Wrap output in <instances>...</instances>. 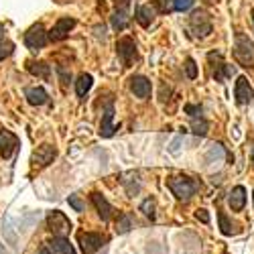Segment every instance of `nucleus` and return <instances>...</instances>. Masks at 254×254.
Wrapping results in <instances>:
<instances>
[{
  "label": "nucleus",
  "instance_id": "4c0bfd02",
  "mask_svg": "<svg viewBox=\"0 0 254 254\" xmlns=\"http://www.w3.org/2000/svg\"><path fill=\"white\" fill-rule=\"evenodd\" d=\"M4 33H6V29H4V25H0V39H4Z\"/></svg>",
  "mask_w": 254,
  "mask_h": 254
},
{
  "label": "nucleus",
  "instance_id": "2eb2a0df",
  "mask_svg": "<svg viewBox=\"0 0 254 254\" xmlns=\"http://www.w3.org/2000/svg\"><path fill=\"white\" fill-rule=\"evenodd\" d=\"M90 197H92V203H94V205H96V209H98L100 218H102L104 222H108V220L112 218V211H114V209H112V205L108 203V199H106L102 193H98V191H94Z\"/></svg>",
  "mask_w": 254,
  "mask_h": 254
},
{
  "label": "nucleus",
  "instance_id": "f3484780",
  "mask_svg": "<svg viewBox=\"0 0 254 254\" xmlns=\"http://www.w3.org/2000/svg\"><path fill=\"white\" fill-rule=\"evenodd\" d=\"M134 18H136V23L140 27H151V23L155 20V8L153 6H146V4H140L134 10Z\"/></svg>",
  "mask_w": 254,
  "mask_h": 254
},
{
  "label": "nucleus",
  "instance_id": "2f4dec72",
  "mask_svg": "<svg viewBox=\"0 0 254 254\" xmlns=\"http://www.w3.org/2000/svg\"><path fill=\"white\" fill-rule=\"evenodd\" d=\"M67 203H69L75 211H83V203H81V199H79L77 195H69V197H67Z\"/></svg>",
  "mask_w": 254,
  "mask_h": 254
},
{
  "label": "nucleus",
  "instance_id": "423d86ee",
  "mask_svg": "<svg viewBox=\"0 0 254 254\" xmlns=\"http://www.w3.org/2000/svg\"><path fill=\"white\" fill-rule=\"evenodd\" d=\"M47 228L53 232V236H63L71 228V222L67 220V216L63 214V211L53 209V211H49V216H47Z\"/></svg>",
  "mask_w": 254,
  "mask_h": 254
},
{
  "label": "nucleus",
  "instance_id": "f03ea898",
  "mask_svg": "<svg viewBox=\"0 0 254 254\" xmlns=\"http://www.w3.org/2000/svg\"><path fill=\"white\" fill-rule=\"evenodd\" d=\"M189 31L195 39H205L214 31V25H211V18L205 10H193L191 16H189Z\"/></svg>",
  "mask_w": 254,
  "mask_h": 254
},
{
  "label": "nucleus",
  "instance_id": "cd10ccee",
  "mask_svg": "<svg viewBox=\"0 0 254 254\" xmlns=\"http://www.w3.org/2000/svg\"><path fill=\"white\" fill-rule=\"evenodd\" d=\"M12 51H14V45L10 43V41H8L6 37H4V39H0V61L6 59V57H10Z\"/></svg>",
  "mask_w": 254,
  "mask_h": 254
},
{
  "label": "nucleus",
  "instance_id": "473e14b6",
  "mask_svg": "<svg viewBox=\"0 0 254 254\" xmlns=\"http://www.w3.org/2000/svg\"><path fill=\"white\" fill-rule=\"evenodd\" d=\"M197 220H201L203 224L209 222V214H207V209H197Z\"/></svg>",
  "mask_w": 254,
  "mask_h": 254
},
{
  "label": "nucleus",
  "instance_id": "aec40b11",
  "mask_svg": "<svg viewBox=\"0 0 254 254\" xmlns=\"http://www.w3.org/2000/svg\"><path fill=\"white\" fill-rule=\"evenodd\" d=\"M27 69H29L33 75L41 77V79H49V77H51V67L47 65L45 61H29V63H27Z\"/></svg>",
  "mask_w": 254,
  "mask_h": 254
},
{
  "label": "nucleus",
  "instance_id": "1a4fd4ad",
  "mask_svg": "<svg viewBox=\"0 0 254 254\" xmlns=\"http://www.w3.org/2000/svg\"><path fill=\"white\" fill-rule=\"evenodd\" d=\"M55 157H57V149L53 144H41V146H37V151H33L31 161L37 167H47L53 163Z\"/></svg>",
  "mask_w": 254,
  "mask_h": 254
},
{
  "label": "nucleus",
  "instance_id": "ea45409f",
  "mask_svg": "<svg viewBox=\"0 0 254 254\" xmlns=\"http://www.w3.org/2000/svg\"><path fill=\"white\" fill-rule=\"evenodd\" d=\"M250 14H252V23H254V8H252V10H250Z\"/></svg>",
  "mask_w": 254,
  "mask_h": 254
},
{
  "label": "nucleus",
  "instance_id": "72a5a7b5",
  "mask_svg": "<svg viewBox=\"0 0 254 254\" xmlns=\"http://www.w3.org/2000/svg\"><path fill=\"white\" fill-rule=\"evenodd\" d=\"M181 140H183L181 136H177V138L173 140V144H171V153H177V151H179V144H181Z\"/></svg>",
  "mask_w": 254,
  "mask_h": 254
},
{
  "label": "nucleus",
  "instance_id": "20e7f679",
  "mask_svg": "<svg viewBox=\"0 0 254 254\" xmlns=\"http://www.w3.org/2000/svg\"><path fill=\"white\" fill-rule=\"evenodd\" d=\"M116 53H118V57H120V61H122V65H124V67H130L132 63L136 61V57H138L134 39H132V37H122V39H118Z\"/></svg>",
  "mask_w": 254,
  "mask_h": 254
},
{
  "label": "nucleus",
  "instance_id": "0eeeda50",
  "mask_svg": "<svg viewBox=\"0 0 254 254\" xmlns=\"http://www.w3.org/2000/svg\"><path fill=\"white\" fill-rule=\"evenodd\" d=\"M106 244V236L96 234V232H81L79 234V246L83 254H96Z\"/></svg>",
  "mask_w": 254,
  "mask_h": 254
},
{
  "label": "nucleus",
  "instance_id": "e433bc0d",
  "mask_svg": "<svg viewBox=\"0 0 254 254\" xmlns=\"http://www.w3.org/2000/svg\"><path fill=\"white\" fill-rule=\"evenodd\" d=\"M39 254H51V250H49L47 246H43V248H41V250H39Z\"/></svg>",
  "mask_w": 254,
  "mask_h": 254
},
{
  "label": "nucleus",
  "instance_id": "bb28decb",
  "mask_svg": "<svg viewBox=\"0 0 254 254\" xmlns=\"http://www.w3.org/2000/svg\"><path fill=\"white\" fill-rule=\"evenodd\" d=\"M155 209H157V205H155V199L153 197H146L140 203V211H142L146 218H151V220H155Z\"/></svg>",
  "mask_w": 254,
  "mask_h": 254
},
{
  "label": "nucleus",
  "instance_id": "6e6552de",
  "mask_svg": "<svg viewBox=\"0 0 254 254\" xmlns=\"http://www.w3.org/2000/svg\"><path fill=\"white\" fill-rule=\"evenodd\" d=\"M73 27H75V18H71V16H63V18H59L57 23L53 25V29L47 33V35H49V41L57 43V41L67 39Z\"/></svg>",
  "mask_w": 254,
  "mask_h": 254
},
{
  "label": "nucleus",
  "instance_id": "f257e3e1",
  "mask_svg": "<svg viewBox=\"0 0 254 254\" xmlns=\"http://www.w3.org/2000/svg\"><path fill=\"white\" fill-rule=\"evenodd\" d=\"M234 59L238 65L242 67H254V43L244 35V33H236V39H234Z\"/></svg>",
  "mask_w": 254,
  "mask_h": 254
},
{
  "label": "nucleus",
  "instance_id": "c756f323",
  "mask_svg": "<svg viewBox=\"0 0 254 254\" xmlns=\"http://www.w3.org/2000/svg\"><path fill=\"white\" fill-rule=\"evenodd\" d=\"M193 4V0H173V10L177 12H183V10H189Z\"/></svg>",
  "mask_w": 254,
  "mask_h": 254
},
{
  "label": "nucleus",
  "instance_id": "c85d7f7f",
  "mask_svg": "<svg viewBox=\"0 0 254 254\" xmlns=\"http://www.w3.org/2000/svg\"><path fill=\"white\" fill-rule=\"evenodd\" d=\"M183 67H185V73H187L189 79H195V77H197V65H195V61H193L191 57L185 59V65H183Z\"/></svg>",
  "mask_w": 254,
  "mask_h": 254
},
{
  "label": "nucleus",
  "instance_id": "4468645a",
  "mask_svg": "<svg viewBox=\"0 0 254 254\" xmlns=\"http://www.w3.org/2000/svg\"><path fill=\"white\" fill-rule=\"evenodd\" d=\"M209 63H211V75H214L216 81L224 83L230 75H234V67L228 65V63H224L222 55H218V63H214V61H209Z\"/></svg>",
  "mask_w": 254,
  "mask_h": 254
},
{
  "label": "nucleus",
  "instance_id": "a19ab883",
  "mask_svg": "<svg viewBox=\"0 0 254 254\" xmlns=\"http://www.w3.org/2000/svg\"><path fill=\"white\" fill-rule=\"evenodd\" d=\"M252 163H254V151H252Z\"/></svg>",
  "mask_w": 254,
  "mask_h": 254
},
{
  "label": "nucleus",
  "instance_id": "9b49d317",
  "mask_svg": "<svg viewBox=\"0 0 254 254\" xmlns=\"http://www.w3.org/2000/svg\"><path fill=\"white\" fill-rule=\"evenodd\" d=\"M116 132V126H114V106L112 102H108L104 110V116H102V122H100V136L102 138H110L112 134Z\"/></svg>",
  "mask_w": 254,
  "mask_h": 254
},
{
  "label": "nucleus",
  "instance_id": "6ab92c4d",
  "mask_svg": "<svg viewBox=\"0 0 254 254\" xmlns=\"http://www.w3.org/2000/svg\"><path fill=\"white\" fill-rule=\"evenodd\" d=\"M49 248H51L53 252H59V254H77V252L73 250L71 242H69L65 236H53V238L49 240Z\"/></svg>",
  "mask_w": 254,
  "mask_h": 254
},
{
  "label": "nucleus",
  "instance_id": "b1692460",
  "mask_svg": "<svg viewBox=\"0 0 254 254\" xmlns=\"http://www.w3.org/2000/svg\"><path fill=\"white\" fill-rule=\"evenodd\" d=\"M207 130H209V124H207L205 118H201V116L191 118V132H193L195 136H205Z\"/></svg>",
  "mask_w": 254,
  "mask_h": 254
},
{
  "label": "nucleus",
  "instance_id": "a211bd4d",
  "mask_svg": "<svg viewBox=\"0 0 254 254\" xmlns=\"http://www.w3.org/2000/svg\"><path fill=\"white\" fill-rule=\"evenodd\" d=\"M25 96H27V102L31 106H43V104L49 102V94L43 88H27Z\"/></svg>",
  "mask_w": 254,
  "mask_h": 254
},
{
  "label": "nucleus",
  "instance_id": "5701e85b",
  "mask_svg": "<svg viewBox=\"0 0 254 254\" xmlns=\"http://www.w3.org/2000/svg\"><path fill=\"white\" fill-rule=\"evenodd\" d=\"M126 25H128V12L126 8H116V12L112 14V27L116 31H124Z\"/></svg>",
  "mask_w": 254,
  "mask_h": 254
},
{
  "label": "nucleus",
  "instance_id": "393cba45",
  "mask_svg": "<svg viewBox=\"0 0 254 254\" xmlns=\"http://www.w3.org/2000/svg\"><path fill=\"white\" fill-rule=\"evenodd\" d=\"M218 220H220V230H222L224 236H232V234H236V232H238L236 226L228 220V216L224 214V211H220V214H218Z\"/></svg>",
  "mask_w": 254,
  "mask_h": 254
},
{
  "label": "nucleus",
  "instance_id": "dca6fc26",
  "mask_svg": "<svg viewBox=\"0 0 254 254\" xmlns=\"http://www.w3.org/2000/svg\"><path fill=\"white\" fill-rule=\"evenodd\" d=\"M228 203H230V209L232 211H240L246 203V189L242 185H236L234 189L230 191V197H228Z\"/></svg>",
  "mask_w": 254,
  "mask_h": 254
},
{
  "label": "nucleus",
  "instance_id": "39448f33",
  "mask_svg": "<svg viewBox=\"0 0 254 254\" xmlns=\"http://www.w3.org/2000/svg\"><path fill=\"white\" fill-rule=\"evenodd\" d=\"M47 41H49V35H47L45 27L41 25V23L33 25V27L25 33V45H27L31 51H39V49H43Z\"/></svg>",
  "mask_w": 254,
  "mask_h": 254
},
{
  "label": "nucleus",
  "instance_id": "7ed1b4c3",
  "mask_svg": "<svg viewBox=\"0 0 254 254\" xmlns=\"http://www.w3.org/2000/svg\"><path fill=\"white\" fill-rule=\"evenodd\" d=\"M169 189L173 191V195L181 201H187V199H191L197 191V183L193 179H189V177H171L167 181Z\"/></svg>",
  "mask_w": 254,
  "mask_h": 254
},
{
  "label": "nucleus",
  "instance_id": "f704fd0d",
  "mask_svg": "<svg viewBox=\"0 0 254 254\" xmlns=\"http://www.w3.org/2000/svg\"><path fill=\"white\" fill-rule=\"evenodd\" d=\"M114 2H116L118 8H128V2H130V0H114Z\"/></svg>",
  "mask_w": 254,
  "mask_h": 254
},
{
  "label": "nucleus",
  "instance_id": "c9c22d12",
  "mask_svg": "<svg viewBox=\"0 0 254 254\" xmlns=\"http://www.w3.org/2000/svg\"><path fill=\"white\" fill-rule=\"evenodd\" d=\"M57 71H59V75H61V79H63V83H67V71L65 69H63V67H57Z\"/></svg>",
  "mask_w": 254,
  "mask_h": 254
},
{
  "label": "nucleus",
  "instance_id": "58836bf2",
  "mask_svg": "<svg viewBox=\"0 0 254 254\" xmlns=\"http://www.w3.org/2000/svg\"><path fill=\"white\" fill-rule=\"evenodd\" d=\"M0 254H8V252L4 250V246H2V244H0Z\"/></svg>",
  "mask_w": 254,
  "mask_h": 254
},
{
  "label": "nucleus",
  "instance_id": "f8f14e48",
  "mask_svg": "<svg viewBox=\"0 0 254 254\" xmlns=\"http://www.w3.org/2000/svg\"><path fill=\"white\" fill-rule=\"evenodd\" d=\"M18 146V138L16 134H12L10 130H0V155L2 159H10Z\"/></svg>",
  "mask_w": 254,
  "mask_h": 254
},
{
  "label": "nucleus",
  "instance_id": "4be33fe9",
  "mask_svg": "<svg viewBox=\"0 0 254 254\" xmlns=\"http://www.w3.org/2000/svg\"><path fill=\"white\" fill-rule=\"evenodd\" d=\"M224 159H226V149H224L220 142L211 144L209 151L205 153V161H207V163H222Z\"/></svg>",
  "mask_w": 254,
  "mask_h": 254
},
{
  "label": "nucleus",
  "instance_id": "412c9836",
  "mask_svg": "<svg viewBox=\"0 0 254 254\" xmlns=\"http://www.w3.org/2000/svg\"><path fill=\"white\" fill-rule=\"evenodd\" d=\"M92 83H94V77L90 75V73H81L79 77H77V81H75V92H77V96L79 98H83L90 90H92Z\"/></svg>",
  "mask_w": 254,
  "mask_h": 254
},
{
  "label": "nucleus",
  "instance_id": "a878e982",
  "mask_svg": "<svg viewBox=\"0 0 254 254\" xmlns=\"http://www.w3.org/2000/svg\"><path fill=\"white\" fill-rule=\"evenodd\" d=\"M132 228V220L128 214H118V220H116V232L118 234H126V232H130Z\"/></svg>",
  "mask_w": 254,
  "mask_h": 254
},
{
  "label": "nucleus",
  "instance_id": "9d476101",
  "mask_svg": "<svg viewBox=\"0 0 254 254\" xmlns=\"http://www.w3.org/2000/svg\"><path fill=\"white\" fill-rule=\"evenodd\" d=\"M234 96H236V102H238L240 106H246V104H250V102L254 100V90H252L250 81H248L244 75H240V77L236 79Z\"/></svg>",
  "mask_w": 254,
  "mask_h": 254
},
{
  "label": "nucleus",
  "instance_id": "ddd939ff",
  "mask_svg": "<svg viewBox=\"0 0 254 254\" xmlns=\"http://www.w3.org/2000/svg\"><path fill=\"white\" fill-rule=\"evenodd\" d=\"M130 92L138 98V100H146L151 96V79L144 75H134L130 77Z\"/></svg>",
  "mask_w": 254,
  "mask_h": 254
},
{
  "label": "nucleus",
  "instance_id": "7c9ffc66",
  "mask_svg": "<svg viewBox=\"0 0 254 254\" xmlns=\"http://www.w3.org/2000/svg\"><path fill=\"white\" fill-rule=\"evenodd\" d=\"M185 114H189L191 118L201 116V106L199 104H185Z\"/></svg>",
  "mask_w": 254,
  "mask_h": 254
}]
</instances>
